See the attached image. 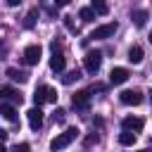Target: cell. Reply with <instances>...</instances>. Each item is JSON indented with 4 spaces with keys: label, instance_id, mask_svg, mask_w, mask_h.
<instances>
[{
    "label": "cell",
    "instance_id": "cell-1",
    "mask_svg": "<svg viewBox=\"0 0 152 152\" xmlns=\"http://www.w3.org/2000/svg\"><path fill=\"white\" fill-rule=\"evenodd\" d=\"M76 135H78V128H66L64 133H59L57 138L50 140V150H52V152H59V150L69 147V145L76 140Z\"/></svg>",
    "mask_w": 152,
    "mask_h": 152
},
{
    "label": "cell",
    "instance_id": "cell-13",
    "mask_svg": "<svg viewBox=\"0 0 152 152\" xmlns=\"http://www.w3.org/2000/svg\"><path fill=\"white\" fill-rule=\"evenodd\" d=\"M0 116L7 119V121H17V109H14V104H10V102H0Z\"/></svg>",
    "mask_w": 152,
    "mask_h": 152
},
{
    "label": "cell",
    "instance_id": "cell-22",
    "mask_svg": "<svg viewBox=\"0 0 152 152\" xmlns=\"http://www.w3.org/2000/svg\"><path fill=\"white\" fill-rule=\"evenodd\" d=\"M12 152H31V147H28V142H17L12 147Z\"/></svg>",
    "mask_w": 152,
    "mask_h": 152
},
{
    "label": "cell",
    "instance_id": "cell-14",
    "mask_svg": "<svg viewBox=\"0 0 152 152\" xmlns=\"http://www.w3.org/2000/svg\"><path fill=\"white\" fill-rule=\"evenodd\" d=\"M7 76H10L12 81H17V83H26V81H28V74L21 71V69H14V66L7 69Z\"/></svg>",
    "mask_w": 152,
    "mask_h": 152
},
{
    "label": "cell",
    "instance_id": "cell-17",
    "mask_svg": "<svg viewBox=\"0 0 152 152\" xmlns=\"http://www.w3.org/2000/svg\"><path fill=\"white\" fill-rule=\"evenodd\" d=\"M131 19H133L135 26H145V21H147V12H145V10H135V12L131 14Z\"/></svg>",
    "mask_w": 152,
    "mask_h": 152
},
{
    "label": "cell",
    "instance_id": "cell-26",
    "mask_svg": "<svg viewBox=\"0 0 152 152\" xmlns=\"http://www.w3.org/2000/svg\"><path fill=\"white\" fill-rule=\"evenodd\" d=\"M7 5L10 7H17V5H21V0H7Z\"/></svg>",
    "mask_w": 152,
    "mask_h": 152
},
{
    "label": "cell",
    "instance_id": "cell-31",
    "mask_svg": "<svg viewBox=\"0 0 152 152\" xmlns=\"http://www.w3.org/2000/svg\"><path fill=\"white\" fill-rule=\"evenodd\" d=\"M150 43H152V33H150Z\"/></svg>",
    "mask_w": 152,
    "mask_h": 152
},
{
    "label": "cell",
    "instance_id": "cell-8",
    "mask_svg": "<svg viewBox=\"0 0 152 152\" xmlns=\"http://www.w3.org/2000/svg\"><path fill=\"white\" fill-rule=\"evenodd\" d=\"M142 126H145V121L138 119V116H124V121H121V128L124 131H131V133L142 131Z\"/></svg>",
    "mask_w": 152,
    "mask_h": 152
},
{
    "label": "cell",
    "instance_id": "cell-9",
    "mask_svg": "<svg viewBox=\"0 0 152 152\" xmlns=\"http://www.w3.org/2000/svg\"><path fill=\"white\" fill-rule=\"evenodd\" d=\"M5 100H10L12 104H21V95H19V90H14V88H10V86H0V102H5Z\"/></svg>",
    "mask_w": 152,
    "mask_h": 152
},
{
    "label": "cell",
    "instance_id": "cell-16",
    "mask_svg": "<svg viewBox=\"0 0 152 152\" xmlns=\"http://www.w3.org/2000/svg\"><path fill=\"white\" fill-rule=\"evenodd\" d=\"M90 10H93L95 14H107V12H109V7H107L104 0H90Z\"/></svg>",
    "mask_w": 152,
    "mask_h": 152
},
{
    "label": "cell",
    "instance_id": "cell-4",
    "mask_svg": "<svg viewBox=\"0 0 152 152\" xmlns=\"http://www.w3.org/2000/svg\"><path fill=\"white\" fill-rule=\"evenodd\" d=\"M116 28H119V24H116V21L102 24V26H97V28L90 33V38H95V40H104V38H112V36L116 33Z\"/></svg>",
    "mask_w": 152,
    "mask_h": 152
},
{
    "label": "cell",
    "instance_id": "cell-12",
    "mask_svg": "<svg viewBox=\"0 0 152 152\" xmlns=\"http://www.w3.org/2000/svg\"><path fill=\"white\" fill-rule=\"evenodd\" d=\"M64 66H66V59H64V55H62V52H57V50H55V55H52V57H50V69H52V71H57V74H59V71H64Z\"/></svg>",
    "mask_w": 152,
    "mask_h": 152
},
{
    "label": "cell",
    "instance_id": "cell-7",
    "mask_svg": "<svg viewBox=\"0 0 152 152\" xmlns=\"http://www.w3.org/2000/svg\"><path fill=\"white\" fill-rule=\"evenodd\" d=\"M126 81H128V69L114 66V69L109 71V83H112V86H121V83H126Z\"/></svg>",
    "mask_w": 152,
    "mask_h": 152
},
{
    "label": "cell",
    "instance_id": "cell-27",
    "mask_svg": "<svg viewBox=\"0 0 152 152\" xmlns=\"http://www.w3.org/2000/svg\"><path fill=\"white\" fill-rule=\"evenodd\" d=\"M5 138H7V131H2V128H0V142H2Z\"/></svg>",
    "mask_w": 152,
    "mask_h": 152
},
{
    "label": "cell",
    "instance_id": "cell-24",
    "mask_svg": "<svg viewBox=\"0 0 152 152\" xmlns=\"http://www.w3.org/2000/svg\"><path fill=\"white\" fill-rule=\"evenodd\" d=\"M71 0H55V7H66Z\"/></svg>",
    "mask_w": 152,
    "mask_h": 152
},
{
    "label": "cell",
    "instance_id": "cell-32",
    "mask_svg": "<svg viewBox=\"0 0 152 152\" xmlns=\"http://www.w3.org/2000/svg\"><path fill=\"white\" fill-rule=\"evenodd\" d=\"M150 100H152V93H150Z\"/></svg>",
    "mask_w": 152,
    "mask_h": 152
},
{
    "label": "cell",
    "instance_id": "cell-29",
    "mask_svg": "<svg viewBox=\"0 0 152 152\" xmlns=\"http://www.w3.org/2000/svg\"><path fill=\"white\" fill-rule=\"evenodd\" d=\"M2 50H5V45H2V40H0V52H2Z\"/></svg>",
    "mask_w": 152,
    "mask_h": 152
},
{
    "label": "cell",
    "instance_id": "cell-2",
    "mask_svg": "<svg viewBox=\"0 0 152 152\" xmlns=\"http://www.w3.org/2000/svg\"><path fill=\"white\" fill-rule=\"evenodd\" d=\"M33 102H36V107H40L43 102H57V90L50 86H38L33 93Z\"/></svg>",
    "mask_w": 152,
    "mask_h": 152
},
{
    "label": "cell",
    "instance_id": "cell-19",
    "mask_svg": "<svg viewBox=\"0 0 152 152\" xmlns=\"http://www.w3.org/2000/svg\"><path fill=\"white\" fill-rule=\"evenodd\" d=\"M36 19H38V10H31L24 19V28H33L36 26Z\"/></svg>",
    "mask_w": 152,
    "mask_h": 152
},
{
    "label": "cell",
    "instance_id": "cell-6",
    "mask_svg": "<svg viewBox=\"0 0 152 152\" xmlns=\"http://www.w3.org/2000/svg\"><path fill=\"white\" fill-rule=\"evenodd\" d=\"M71 104H74V109H88V104H90V90H78V93H74Z\"/></svg>",
    "mask_w": 152,
    "mask_h": 152
},
{
    "label": "cell",
    "instance_id": "cell-20",
    "mask_svg": "<svg viewBox=\"0 0 152 152\" xmlns=\"http://www.w3.org/2000/svg\"><path fill=\"white\" fill-rule=\"evenodd\" d=\"M78 78H81V71H78V69H74V71H69V74L62 78V83H64V86H69V83H74V81H78Z\"/></svg>",
    "mask_w": 152,
    "mask_h": 152
},
{
    "label": "cell",
    "instance_id": "cell-15",
    "mask_svg": "<svg viewBox=\"0 0 152 152\" xmlns=\"http://www.w3.org/2000/svg\"><path fill=\"white\" fill-rule=\"evenodd\" d=\"M128 62H131V64H140V62H142V48H140V45H133V48L128 50Z\"/></svg>",
    "mask_w": 152,
    "mask_h": 152
},
{
    "label": "cell",
    "instance_id": "cell-30",
    "mask_svg": "<svg viewBox=\"0 0 152 152\" xmlns=\"http://www.w3.org/2000/svg\"><path fill=\"white\" fill-rule=\"evenodd\" d=\"M140 152H152V150H140Z\"/></svg>",
    "mask_w": 152,
    "mask_h": 152
},
{
    "label": "cell",
    "instance_id": "cell-25",
    "mask_svg": "<svg viewBox=\"0 0 152 152\" xmlns=\"http://www.w3.org/2000/svg\"><path fill=\"white\" fill-rule=\"evenodd\" d=\"M62 119H64V112L57 109V112H55V121H62Z\"/></svg>",
    "mask_w": 152,
    "mask_h": 152
},
{
    "label": "cell",
    "instance_id": "cell-23",
    "mask_svg": "<svg viewBox=\"0 0 152 152\" xmlns=\"http://www.w3.org/2000/svg\"><path fill=\"white\" fill-rule=\"evenodd\" d=\"M64 24H66V28H69V31H76V26H74L71 17H64Z\"/></svg>",
    "mask_w": 152,
    "mask_h": 152
},
{
    "label": "cell",
    "instance_id": "cell-5",
    "mask_svg": "<svg viewBox=\"0 0 152 152\" xmlns=\"http://www.w3.org/2000/svg\"><path fill=\"white\" fill-rule=\"evenodd\" d=\"M40 45H28L26 50H24V62L28 64V66H36L38 62H40Z\"/></svg>",
    "mask_w": 152,
    "mask_h": 152
},
{
    "label": "cell",
    "instance_id": "cell-10",
    "mask_svg": "<svg viewBox=\"0 0 152 152\" xmlns=\"http://www.w3.org/2000/svg\"><path fill=\"white\" fill-rule=\"evenodd\" d=\"M119 100H121L124 104H133V107H135V104L142 102V93H140V90H124V93L119 95Z\"/></svg>",
    "mask_w": 152,
    "mask_h": 152
},
{
    "label": "cell",
    "instance_id": "cell-11",
    "mask_svg": "<svg viewBox=\"0 0 152 152\" xmlns=\"http://www.w3.org/2000/svg\"><path fill=\"white\" fill-rule=\"evenodd\" d=\"M26 116H28V126H31L33 131H38V128L43 126V112H40V107L28 109V112H26Z\"/></svg>",
    "mask_w": 152,
    "mask_h": 152
},
{
    "label": "cell",
    "instance_id": "cell-3",
    "mask_svg": "<svg viewBox=\"0 0 152 152\" xmlns=\"http://www.w3.org/2000/svg\"><path fill=\"white\" fill-rule=\"evenodd\" d=\"M100 64H102V52H97V50L86 52V57H83V66H86L88 74H97V71H100Z\"/></svg>",
    "mask_w": 152,
    "mask_h": 152
},
{
    "label": "cell",
    "instance_id": "cell-21",
    "mask_svg": "<svg viewBox=\"0 0 152 152\" xmlns=\"http://www.w3.org/2000/svg\"><path fill=\"white\" fill-rule=\"evenodd\" d=\"M78 17H81V21H93V19H95V12H93L90 7H83V10L78 12Z\"/></svg>",
    "mask_w": 152,
    "mask_h": 152
},
{
    "label": "cell",
    "instance_id": "cell-18",
    "mask_svg": "<svg viewBox=\"0 0 152 152\" xmlns=\"http://www.w3.org/2000/svg\"><path fill=\"white\" fill-rule=\"evenodd\" d=\"M119 142H121V145H126V147L135 145V133H131V131H124V133H119Z\"/></svg>",
    "mask_w": 152,
    "mask_h": 152
},
{
    "label": "cell",
    "instance_id": "cell-28",
    "mask_svg": "<svg viewBox=\"0 0 152 152\" xmlns=\"http://www.w3.org/2000/svg\"><path fill=\"white\" fill-rule=\"evenodd\" d=\"M0 152H7V147H5V145H2V142H0Z\"/></svg>",
    "mask_w": 152,
    "mask_h": 152
}]
</instances>
